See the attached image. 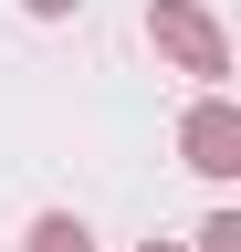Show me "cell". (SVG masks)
Returning a JSON list of instances; mask_svg holds the SVG:
<instances>
[{"instance_id":"6da1fadb","label":"cell","mask_w":241,"mask_h":252,"mask_svg":"<svg viewBox=\"0 0 241 252\" xmlns=\"http://www.w3.org/2000/svg\"><path fill=\"white\" fill-rule=\"evenodd\" d=\"M147 32H158V53H178V74H199V84L231 74V42H220V21H210L199 0H158V11H147Z\"/></svg>"},{"instance_id":"7a4b0ae2","label":"cell","mask_w":241,"mask_h":252,"mask_svg":"<svg viewBox=\"0 0 241 252\" xmlns=\"http://www.w3.org/2000/svg\"><path fill=\"white\" fill-rule=\"evenodd\" d=\"M178 147H189V168H199V179H231V168H241V116L220 105V94H210V105H189Z\"/></svg>"},{"instance_id":"3957f363","label":"cell","mask_w":241,"mask_h":252,"mask_svg":"<svg viewBox=\"0 0 241 252\" xmlns=\"http://www.w3.org/2000/svg\"><path fill=\"white\" fill-rule=\"evenodd\" d=\"M32 252H95V242H84L74 210H42V220H32Z\"/></svg>"},{"instance_id":"277c9868","label":"cell","mask_w":241,"mask_h":252,"mask_svg":"<svg viewBox=\"0 0 241 252\" xmlns=\"http://www.w3.org/2000/svg\"><path fill=\"white\" fill-rule=\"evenodd\" d=\"M199 252H241V220L220 210V220H210V231H199Z\"/></svg>"},{"instance_id":"5b68a950","label":"cell","mask_w":241,"mask_h":252,"mask_svg":"<svg viewBox=\"0 0 241 252\" xmlns=\"http://www.w3.org/2000/svg\"><path fill=\"white\" fill-rule=\"evenodd\" d=\"M21 11H42V21H63V11H84V0H21Z\"/></svg>"},{"instance_id":"8992f818","label":"cell","mask_w":241,"mask_h":252,"mask_svg":"<svg viewBox=\"0 0 241 252\" xmlns=\"http://www.w3.org/2000/svg\"><path fill=\"white\" fill-rule=\"evenodd\" d=\"M147 252H168V242H147Z\"/></svg>"}]
</instances>
